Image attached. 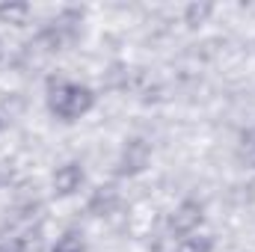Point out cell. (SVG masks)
Returning <instances> with one entry per match:
<instances>
[{"instance_id":"1","label":"cell","mask_w":255,"mask_h":252,"mask_svg":"<svg viewBox=\"0 0 255 252\" xmlns=\"http://www.w3.org/2000/svg\"><path fill=\"white\" fill-rule=\"evenodd\" d=\"M95 104V95L80 86V83H71V80H54L48 86V107L54 116H60L65 122H74L80 116H86Z\"/></svg>"},{"instance_id":"2","label":"cell","mask_w":255,"mask_h":252,"mask_svg":"<svg viewBox=\"0 0 255 252\" xmlns=\"http://www.w3.org/2000/svg\"><path fill=\"white\" fill-rule=\"evenodd\" d=\"M145 163H148V142L133 139V142H128V148L122 151L119 172H122V175H133V172L145 169Z\"/></svg>"},{"instance_id":"3","label":"cell","mask_w":255,"mask_h":252,"mask_svg":"<svg viewBox=\"0 0 255 252\" xmlns=\"http://www.w3.org/2000/svg\"><path fill=\"white\" fill-rule=\"evenodd\" d=\"M199 223H202V205H196V202H184V205L172 214V220H169V226H172L178 235H190Z\"/></svg>"},{"instance_id":"4","label":"cell","mask_w":255,"mask_h":252,"mask_svg":"<svg viewBox=\"0 0 255 252\" xmlns=\"http://www.w3.org/2000/svg\"><path fill=\"white\" fill-rule=\"evenodd\" d=\"M80 184H83V169L77 163H65L54 175V190L60 196H71L74 190H80Z\"/></svg>"},{"instance_id":"5","label":"cell","mask_w":255,"mask_h":252,"mask_svg":"<svg viewBox=\"0 0 255 252\" xmlns=\"http://www.w3.org/2000/svg\"><path fill=\"white\" fill-rule=\"evenodd\" d=\"M211 238H205V235H187V238H181L178 244H172V252H211Z\"/></svg>"},{"instance_id":"6","label":"cell","mask_w":255,"mask_h":252,"mask_svg":"<svg viewBox=\"0 0 255 252\" xmlns=\"http://www.w3.org/2000/svg\"><path fill=\"white\" fill-rule=\"evenodd\" d=\"M54 252H83V235H77V232L63 235V238L57 241Z\"/></svg>"},{"instance_id":"7","label":"cell","mask_w":255,"mask_h":252,"mask_svg":"<svg viewBox=\"0 0 255 252\" xmlns=\"http://www.w3.org/2000/svg\"><path fill=\"white\" fill-rule=\"evenodd\" d=\"M27 12H30V6H21V3L18 6H0V18L3 21H12V24H18Z\"/></svg>"},{"instance_id":"8","label":"cell","mask_w":255,"mask_h":252,"mask_svg":"<svg viewBox=\"0 0 255 252\" xmlns=\"http://www.w3.org/2000/svg\"><path fill=\"white\" fill-rule=\"evenodd\" d=\"M253 160H255V133H253Z\"/></svg>"},{"instance_id":"9","label":"cell","mask_w":255,"mask_h":252,"mask_svg":"<svg viewBox=\"0 0 255 252\" xmlns=\"http://www.w3.org/2000/svg\"><path fill=\"white\" fill-rule=\"evenodd\" d=\"M0 57H3V42H0Z\"/></svg>"}]
</instances>
